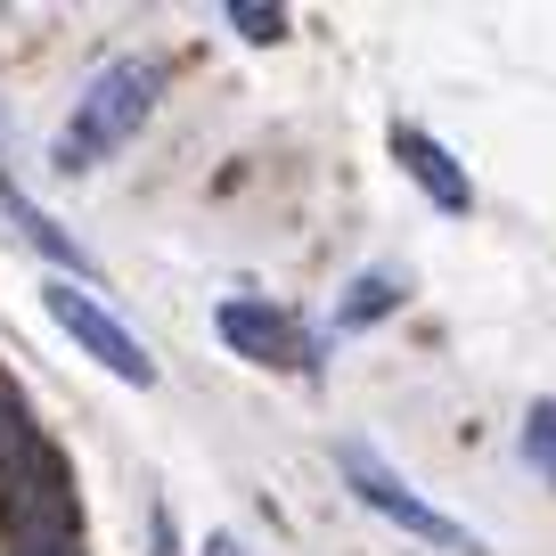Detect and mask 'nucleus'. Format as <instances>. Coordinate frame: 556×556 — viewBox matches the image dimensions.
Segmentation results:
<instances>
[{
    "label": "nucleus",
    "instance_id": "f257e3e1",
    "mask_svg": "<svg viewBox=\"0 0 556 556\" xmlns=\"http://www.w3.org/2000/svg\"><path fill=\"white\" fill-rule=\"evenodd\" d=\"M0 523H9V556H83L74 475L34 426L17 384H0Z\"/></svg>",
    "mask_w": 556,
    "mask_h": 556
},
{
    "label": "nucleus",
    "instance_id": "f03ea898",
    "mask_svg": "<svg viewBox=\"0 0 556 556\" xmlns=\"http://www.w3.org/2000/svg\"><path fill=\"white\" fill-rule=\"evenodd\" d=\"M156 99H164V66H156V58H115V66H99L83 83V99H74L66 131H58V173H90V164H106L139 123L156 115Z\"/></svg>",
    "mask_w": 556,
    "mask_h": 556
},
{
    "label": "nucleus",
    "instance_id": "7ed1b4c3",
    "mask_svg": "<svg viewBox=\"0 0 556 556\" xmlns=\"http://www.w3.org/2000/svg\"><path fill=\"white\" fill-rule=\"evenodd\" d=\"M336 467H344L352 500H361V507H377L384 523H401V532H409V540H434V548H458V556H483V540H475L467 523H458V516H442L434 500H417V491L401 483V475L384 467V458L368 451L361 434H352V442H336Z\"/></svg>",
    "mask_w": 556,
    "mask_h": 556
},
{
    "label": "nucleus",
    "instance_id": "20e7f679",
    "mask_svg": "<svg viewBox=\"0 0 556 556\" xmlns=\"http://www.w3.org/2000/svg\"><path fill=\"white\" fill-rule=\"evenodd\" d=\"M41 303H50V319H58V328H66L74 344H83L90 361L106 368V377L139 384V393L156 384V361H148V344H139V336L123 328V319L106 312L99 295H90V287H74V278H50V287H41Z\"/></svg>",
    "mask_w": 556,
    "mask_h": 556
},
{
    "label": "nucleus",
    "instance_id": "39448f33",
    "mask_svg": "<svg viewBox=\"0 0 556 556\" xmlns=\"http://www.w3.org/2000/svg\"><path fill=\"white\" fill-rule=\"evenodd\" d=\"M213 328H222V344L238 352V361H254V368H312V336L278 312V303L229 295L222 312H213Z\"/></svg>",
    "mask_w": 556,
    "mask_h": 556
},
{
    "label": "nucleus",
    "instance_id": "423d86ee",
    "mask_svg": "<svg viewBox=\"0 0 556 556\" xmlns=\"http://www.w3.org/2000/svg\"><path fill=\"white\" fill-rule=\"evenodd\" d=\"M393 156H401V173H409L417 189L434 197L442 213H467V205H475V189H467V173H458V156L442 148L434 131H417V123H393Z\"/></svg>",
    "mask_w": 556,
    "mask_h": 556
},
{
    "label": "nucleus",
    "instance_id": "0eeeda50",
    "mask_svg": "<svg viewBox=\"0 0 556 556\" xmlns=\"http://www.w3.org/2000/svg\"><path fill=\"white\" fill-rule=\"evenodd\" d=\"M0 213H9V222L25 229V245H41V254H50V262H66V270H90V254H83V245H74L66 229H58L50 213L34 205V197H25L17 180H9V173H0Z\"/></svg>",
    "mask_w": 556,
    "mask_h": 556
},
{
    "label": "nucleus",
    "instance_id": "6e6552de",
    "mask_svg": "<svg viewBox=\"0 0 556 556\" xmlns=\"http://www.w3.org/2000/svg\"><path fill=\"white\" fill-rule=\"evenodd\" d=\"M384 312H401V270H361V278L344 287V303H336V336L377 328Z\"/></svg>",
    "mask_w": 556,
    "mask_h": 556
},
{
    "label": "nucleus",
    "instance_id": "1a4fd4ad",
    "mask_svg": "<svg viewBox=\"0 0 556 556\" xmlns=\"http://www.w3.org/2000/svg\"><path fill=\"white\" fill-rule=\"evenodd\" d=\"M523 458L556 483V401H532V417H523Z\"/></svg>",
    "mask_w": 556,
    "mask_h": 556
},
{
    "label": "nucleus",
    "instance_id": "9d476101",
    "mask_svg": "<svg viewBox=\"0 0 556 556\" xmlns=\"http://www.w3.org/2000/svg\"><path fill=\"white\" fill-rule=\"evenodd\" d=\"M229 25H238L245 41H278V34H287V9H254V0H229Z\"/></svg>",
    "mask_w": 556,
    "mask_h": 556
},
{
    "label": "nucleus",
    "instance_id": "9b49d317",
    "mask_svg": "<svg viewBox=\"0 0 556 556\" xmlns=\"http://www.w3.org/2000/svg\"><path fill=\"white\" fill-rule=\"evenodd\" d=\"M205 556H245V548H238L229 532H213V540H205Z\"/></svg>",
    "mask_w": 556,
    "mask_h": 556
}]
</instances>
